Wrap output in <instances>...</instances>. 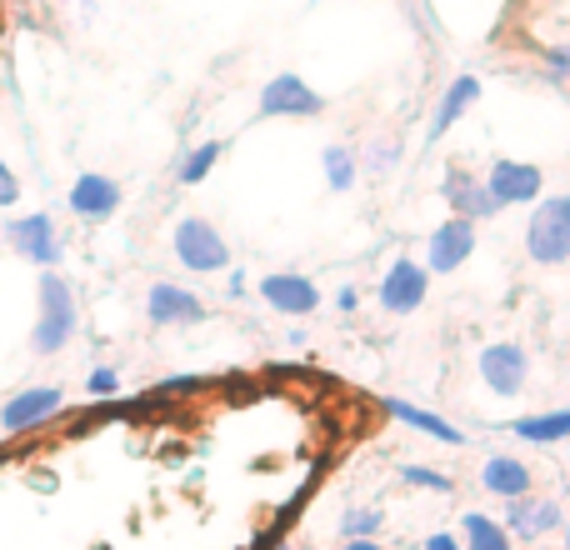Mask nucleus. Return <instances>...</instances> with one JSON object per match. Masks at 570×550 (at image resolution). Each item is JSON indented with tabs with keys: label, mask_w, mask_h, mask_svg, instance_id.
<instances>
[{
	"label": "nucleus",
	"mask_w": 570,
	"mask_h": 550,
	"mask_svg": "<svg viewBox=\"0 0 570 550\" xmlns=\"http://www.w3.org/2000/svg\"><path fill=\"white\" fill-rule=\"evenodd\" d=\"M76 335V291H70L60 275H40V315H36V331H30V345L36 355H56L70 345Z\"/></svg>",
	"instance_id": "1"
},
{
	"label": "nucleus",
	"mask_w": 570,
	"mask_h": 550,
	"mask_svg": "<svg viewBox=\"0 0 570 550\" xmlns=\"http://www.w3.org/2000/svg\"><path fill=\"white\" fill-rule=\"evenodd\" d=\"M525 251L541 266H561L570 261V196H546L535 206L531 226H525Z\"/></svg>",
	"instance_id": "2"
},
{
	"label": "nucleus",
	"mask_w": 570,
	"mask_h": 550,
	"mask_svg": "<svg viewBox=\"0 0 570 550\" xmlns=\"http://www.w3.org/2000/svg\"><path fill=\"white\" fill-rule=\"evenodd\" d=\"M176 261L186 271H196V275H216V271L230 266V246H226V236H220L210 220L186 216L176 226Z\"/></svg>",
	"instance_id": "3"
},
{
	"label": "nucleus",
	"mask_w": 570,
	"mask_h": 550,
	"mask_svg": "<svg viewBox=\"0 0 570 550\" xmlns=\"http://www.w3.org/2000/svg\"><path fill=\"white\" fill-rule=\"evenodd\" d=\"M256 110H261L266 120H281V116H301V120H311V116H321V110H325V100H321V90H311L301 76L281 70V76H271V80H266V90H261Z\"/></svg>",
	"instance_id": "4"
},
{
	"label": "nucleus",
	"mask_w": 570,
	"mask_h": 550,
	"mask_svg": "<svg viewBox=\"0 0 570 550\" xmlns=\"http://www.w3.org/2000/svg\"><path fill=\"white\" fill-rule=\"evenodd\" d=\"M6 240L16 256H26L30 266L50 271L60 261V236H56V220L46 216V210H36V216H20L6 226Z\"/></svg>",
	"instance_id": "5"
},
{
	"label": "nucleus",
	"mask_w": 570,
	"mask_h": 550,
	"mask_svg": "<svg viewBox=\"0 0 570 550\" xmlns=\"http://www.w3.org/2000/svg\"><path fill=\"white\" fill-rule=\"evenodd\" d=\"M60 405H66V395H60L56 385H30V391L10 395V401L0 405V431L26 435V431H36V425H46L50 415H60Z\"/></svg>",
	"instance_id": "6"
},
{
	"label": "nucleus",
	"mask_w": 570,
	"mask_h": 550,
	"mask_svg": "<svg viewBox=\"0 0 570 550\" xmlns=\"http://www.w3.org/2000/svg\"><path fill=\"white\" fill-rule=\"evenodd\" d=\"M481 381L491 385L495 395H521L525 391V381H531V355L521 351V345H511V341H495V345H485L481 351Z\"/></svg>",
	"instance_id": "7"
},
{
	"label": "nucleus",
	"mask_w": 570,
	"mask_h": 550,
	"mask_svg": "<svg viewBox=\"0 0 570 550\" xmlns=\"http://www.w3.org/2000/svg\"><path fill=\"white\" fill-rule=\"evenodd\" d=\"M425 291H431V271L415 266L411 256H401L391 271L381 275V311H391V315H411L415 305L425 301Z\"/></svg>",
	"instance_id": "8"
},
{
	"label": "nucleus",
	"mask_w": 570,
	"mask_h": 550,
	"mask_svg": "<svg viewBox=\"0 0 570 550\" xmlns=\"http://www.w3.org/2000/svg\"><path fill=\"white\" fill-rule=\"evenodd\" d=\"M485 186H491L495 206H531L535 196H541V166H525V160H491V176H485Z\"/></svg>",
	"instance_id": "9"
},
{
	"label": "nucleus",
	"mask_w": 570,
	"mask_h": 550,
	"mask_svg": "<svg viewBox=\"0 0 570 550\" xmlns=\"http://www.w3.org/2000/svg\"><path fill=\"white\" fill-rule=\"evenodd\" d=\"M441 196L451 200V210H455L461 220H491L495 210H501V206H495V196H491V186H485V180H475L465 166H451V170H445Z\"/></svg>",
	"instance_id": "10"
},
{
	"label": "nucleus",
	"mask_w": 570,
	"mask_h": 550,
	"mask_svg": "<svg viewBox=\"0 0 570 550\" xmlns=\"http://www.w3.org/2000/svg\"><path fill=\"white\" fill-rule=\"evenodd\" d=\"M471 251H475V220L451 216V220H445V226L431 236L425 266H431L435 275H451V271H461L465 261H471Z\"/></svg>",
	"instance_id": "11"
},
{
	"label": "nucleus",
	"mask_w": 570,
	"mask_h": 550,
	"mask_svg": "<svg viewBox=\"0 0 570 550\" xmlns=\"http://www.w3.org/2000/svg\"><path fill=\"white\" fill-rule=\"evenodd\" d=\"M66 200L80 220H110L120 210V186L110 176H100V170H86V176H76Z\"/></svg>",
	"instance_id": "12"
},
{
	"label": "nucleus",
	"mask_w": 570,
	"mask_h": 550,
	"mask_svg": "<svg viewBox=\"0 0 570 550\" xmlns=\"http://www.w3.org/2000/svg\"><path fill=\"white\" fill-rule=\"evenodd\" d=\"M146 315H150V325H196V321H206V305H200V295L160 281L146 295Z\"/></svg>",
	"instance_id": "13"
},
{
	"label": "nucleus",
	"mask_w": 570,
	"mask_h": 550,
	"mask_svg": "<svg viewBox=\"0 0 570 550\" xmlns=\"http://www.w3.org/2000/svg\"><path fill=\"white\" fill-rule=\"evenodd\" d=\"M261 295H266V305H276L281 315H311L315 305H321V291H315V281H305V275H266L261 281Z\"/></svg>",
	"instance_id": "14"
},
{
	"label": "nucleus",
	"mask_w": 570,
	"mask_h": 550,
	"mask_svg": "<svg viewBox=\"0 0 570 550\" xmlns=\"http://www.w3.org/2000/svg\"><path fill=\"white\" fill-rule=\"evenodd\" d=\"M481 485L485 491H495L501 501H521V495H531L535 475H531V465L515 461V455H491L485 471H481Z\"/></svg>",
	"instance_id": "15"
},
{
	"label": "nucleus",
	"mask_w": 570,
	"mask_h": 550,
	"mask_svg": "<svg viewBox=\"0 0 570 550\" xmlns=\"http://www.w3.org/2000/svg\"><path fill=\"white\" fill-rule=\"evenodd\" d=\"M556 526H561V505L551 501H511V511H505V531L511 536H525V541H535V536H551Z\"/></svg>",
	"instance_id": "16"
},
{
	"label": "nucleus",
	"mask_w": 570,
	"mask_h": 550,
	"mask_svg": "<svg viewBox=\"0 0 570 550\" xmlns=\"http://www.w3.org/2000/svg\"><path fill=\"white\" fill-rule=\"evenodd\" d=\"M481 100V80L475 76H455L451 86H445V96H441V106H435V120H431V140H441L445 130L455 126V120L465 116V110Z\"/></svg>",
	"instance_id": "17"
},
{
	"label": "nucleus",
	"mask_w": 570,
	"mask_h": 550,
	"mask_svg": "<svg viewBox=\"0 0 570 550\" xmlns=\"http://www.w3.org/2000/svg\"><path fill=\"white\" fill-rule=\"evenodd\" d=\"M385 411H391V415H395V421H401V425H411V431L431 435V441H445V445H465V435L455 431L451 421H441V415L421 411V405H405V401H385Z\"/></svg>",
	"instance_id": "18"
},
{
	"label": "nucleus",
	"mask_w": 570,
	"mask_h": 550,
	"mask_svg": "<svg viewBox=\"0 0 570 550\" xmlns=\"http://www.w3.org/2000/svg\"><path fill=\"white\" fill-rule=\"evenodd\" d=\"M461 546L465 550H515L511 531H505L501 521H491V515H481V511L461 515Z\"/></svg>",
	"instance_id": "19"
},
{
	"label": "nucleus",
	"mask_w": 570,
	"mask_h": 550,
	"mask_svg": "<svg viewBox=\"0 0 570 550\" xmlns=\"http://www.w3.org/2000/svg\"><path fill=\"white\" fill-rule=\"evenodd\" d=\"M511 431L521 435V441H531V445H556V441H566L570 435V405L566 411H551V415H521Z\"/></svg>",
	"instance_id": "20"
},
{
	"label": "nucleus",
	"mask_w": 570,
	"mask_h": 550,
	"mask_svg": "<svg viewBox=\"0 0 570 550\" xmlns=\"http://www.w3.org/2000/svg\"><path fill=\"white\" fill-rule=\"evenodd\" d=\"M220 156H226V140H200V146L190 150V156L180 160V170H176L180 186H200V180H206L210 170H216V160H220Z\"/></svg>",
	"instance_id": "21"
},
{
	"label": "nucleus",
	"mask_w": 570,
	"mask_h": 550,
	"mask_svg": "<svg viewBox=\"0 0 570 550\" xmlns=\"http://www.w3.org/2000/svg\"><path fill=\"white\" fill-rule=\"evenodd\" d=\"M321 166H325V186H331L335 196H345V190L355 186V150L351 146H325Z\"/></svg>",
	"instance_id": "22"
},
{
	"label": "nucleus",
	"mask_w": 570,
	"mask_h": 550,
	"mask_svg": "<svg viewBox=\"0 0 570 550\" xmlns=\"http://www.w3.org/2000/svg\"><path fill=\"white\" fill-rule=\"evenodd\" d=\"M341 531H345V541H375V536H381V511L341 515Z\"/></svg>",
	"instance_id": "23"
},
{
	"label": "nucleus",
	"mask_w": 570,
	"mask_h": 550,
	"mask_svg": "<svg viewBox=\"0 0 570 550\" xmlns=\"http://www.w3.org/2000/svg\"><path fill=\"white\" fill-rule=\"evenodd\" d=\"M401 481L405 485H415V491H451V475H441V471H431V465H401Z\"/></svg>",
	"instance_id": "24"
},
{
	"label": "nucleus",
	"mask_w": 570,
	"mask_h": 550,
	"mask_svg": "<svg viewBox=\"0 0 570 550\" xmlns=\"http://www.w3.org/2000/svg\"><path fill=\"white\" fill-rule=\"evenodd\" d=\"M86 391H90V395H116V391H120V375L110 371V365H100V371H90Z\"/></svg>",
	"instance_id": "25"
},
{
	"label": "nucleus",
	"mask_w": 570,
	"mask_h": 550,
	"mask_svg": "<svg viewBox=\"0 0 570 550\" xmlns=\"http://www.w3.org/2000/svg\"><path fill=\"white\" fill-rule=\"evenodd\" d=\"M20 200V180H16V170L0 160V206H16Z\"/></svg>",
	"instance_id": "26"
},
{
	"label": "nucleus",
	"mask_w": 570,
	"mask_h": 550,
	"mask_svg": "<svg viewBox=\"0 0 570 550\" xmlns=\"http://www.w3.org/2000/svg\"><path fill=\"white\" fill-rule=\"evenodd\" d=\"M546 60H551V76L556 80H570V46H556Z\"/></svg>",
	"instance_id": "27"
},
{
	"label": "nucleus",
	"mask_w": 570,
	"mask_h": 550,
	"mask_svg": "<svg viewBox=\"0 0 570 550\" xmlns=\"http://www.w3.org/2000/svg\"><path fill=\"white\" fill-rule=\"evenodd\" d=\"M365 160H371V170H381V176H385V170L395 166V146H371V156H365Z\"/></svg>",
	"instance_id": "28"
},
{
	"label": "nucleus",
	"mask_w": 570,
	"mask_h": 550,
	"mask_svg": "<svg viewBox=\"0 0 570 550\" xmlns=\"http://www.w3.org/2000/svg\"><path fill=\"white\" fill-rule=\"evenodd\" d=\"M425 550H465V546H461V541H455V536H451V531H435V536H431V541H425Z\"/></svg>",
	"instance_id": "29"
},
{
	"label": "nucleus",
	"mask_w": 570,
	"mask_h": 550,
	"mask_svg": "<svg viewBox=\"0 0 570 550\" xmlns=\"http://www.w3.org/2000/svg\"><path fill=\"white\" fill-rule=\"evenodd\" d=\"M355 301H361V295H355V285H345V291H341V311H355Z\"/></svg>",
	"instance_id": "30"
},
{
	"label": "nucleus",
	"mask_w": 570,
	"mask_h": 550,
	"mask_svg": "<svg viewBox=\"0 0 570 550\" xmlns=\"http://www.w3.org/2000/svg\"><path fill=\"white\" fill-rule=\"evenodd\" d=\"M341 550H381V546H375V541H345Z\"/></svg>",
	"instance_id": "31"
},
{
	"label": "nucleus",
	"mask_w": 570,
	"mask_h": 550,
	"mask_svg": "<svg viewBox=\"0 0 570 550\" xmlns=\"http://www.w3.org/2000/svg\"><path fill=\"white\" fill-rule=\"evenodd\" d=\"M566 550H570V531H566Z\"/></svg>",
	"instance_id": "32"
},
{
	"label": "nucleus",
	"mask_w": 570,
	"mask_h": 550,
	"mask_svg": "<svg viewBox=\"0 0 570 550\" xmlns=\"http://www.w3.org/2000/svg\"><path fill=\"white\" fill-rule=\"evenodd\" d=\"M276 550H285V546H276Z\"/></svg>",
	"instance_id": "33"
}]
</instances>
